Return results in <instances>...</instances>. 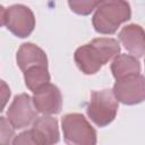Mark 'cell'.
I'll use <instances>...</instances> for the list:
<instances>
[{"label": "cell", "instance_id": "4", "mask_svg": "<svg viewBox=\"0 0 145 145\" xmlns=\"http://www.w3.org/2000/svg\"><path fill=\"white\" fill-rule=\"evenodd\" d=\"M118 109V101L112 91L102 89L92 92L86 112L88 118L97 127H106L114 120Z\"/></svg>", "mask_w": 145, "mask_h": 145}, {"label": "cell", "instance_id": "13", "mask_svg": "<svg viewBox=\"0 0 145 145\" xmlns=\"http://www.w3.org/2000/svg\"><path fill=\"white\" fill-rule=\"evenodd\" d=\"M24 80L26 87L35 92L50 83V74L48 66H34L24 71Z\"/></svg>", "mask_w": 145, "mask_h": 145}, {"label": "cell", "instance_id": "8", "mask_svg": "<svg viewBox=\"0 0 145 145\" xmlns=\"http://www.w3.org/2000/svg\"><path fill=\"white\" fill-rule=\"evenodd\" d=\"M33 93L32 101L37 112L43 114H57L61 111L62 95L56 85L48 83Z\"/></svg>", "mask_w": 145, "mask_h": 145}, {"label": "cell", "instance_id": "7", "mask_svg": "<svg viewBox=\"0 0 145 145\" xmlns=\"http://www.w3.org/2000/svg\"><path fill=\"white\" fill-rule=\"evenodd\" d=\"M36 117L37 111L33 104L32 97L26 93L16 95L7 110V119L15 129L28 127Z\"/></svg>", "mask_w": 145, "mask_h": 145}, {"label": "cell", "instance_id": "2", "mask_svg": "<svg viewBox=\"0 0 145 145\" xmlns=\"http://www.w3.org/2000/svg\"><path fill=\"white\" fill-rule=\"evenodd\" d=\"M130 17V5L126 0H104L96 8L92 17V24L97 33L111 35Z\"/></svg>", "mask_w": 145, "mask_h": 145}, {"label": "cell", "instance_id": "6", "mask_svg": "<svg viewBox=\"0 0 145 145\" xmlns=\"http://www.w3.org/2000/svg\"><path fill=\"white\" fill-rule=\"evenodd\" d=\"M6 26L15 36L25 39L34 31L35 16L27 6L20 3L12 5L7 8Z\"/></svg>", "mask_w": 145, "mask_h": 145}, {"label": "cell", "instance_id": "17", "mask_svg": "<svg viewBox=\"0 0 145 145\" xmlns=\"http://www.w3.org/2000/svg\"><path fill=\"white\" fill-rule=\"evenodd\" d=\"M6 12H7V8L0 5V27L6 25Z\"/></svg>", "mask_w": 145, "mask_h": 145}, {"label": "cell", "instance_id": "1", "mask_svg": "<svg viewBox=\"0 0 145 145\" xmlns=\"http://www.w3.org/2000/svg\"><path fill=\"white\" fill-rule=\"evenodd\" d=\"M120 44L112 37H99L76 49L74 60L85 75L96 74L104 65L120 53Z\"/></svg>", "mask_w": 145, "mask_h": 145}, {"label": "cell", "instance_id": "11", "mask_svg": "<svg viewBox=\"0 0 145 145\" xmlns=\"http://www.w3.org/2000/svg\"><path fill=\"white\" fill-rule=\"evenodd\" d=\"M17 65L24 72L26 69L34 66H48V57L45 52L34 43H23L16 56Z\"/></svg>", "mask_w": 145, "mask_h": 145}, {"label": "cell", "instance_id": "14", "mask_svg": "<svg viewBox=\"0 0 145 145\" xmlns=\"http://www.w3.org/2000/svg\"><path fill=\"white\" fill-rule=\"evenodd\" d=\"M103 1L104 0H68V5L72 12L82 16H87Z\"/></svg>", "mask_w": 145, "mask_h": 145}, {"label": "cell", "instance_id": "5", "mask_svg": "<svg viewBox=\"0 0 145 145\" xmlns=\"http://www.w3.org/2000/svg\"><path fill=\"white\" fill-rule=\"evenodd\" d=\"M116 80L112 93L118 102L126 105H135L144 101L145 78L142 74L127 76Z\"/></svg>", "mask_w": 145, "mask_h": 145}, {"label": "cell", "instance_id": "10", "mask_svg": "<svg viewBox=\"0 0 145 145\" xmlns=\"http://www.w3.org/2000/svg\"><path fill=\"white\" fill-rule=\"evenodd\" d=\"M118 39L122 43L123 48L134 57L142 58L145 53L144 31L143 27L136 24H129L121 28L118 34Z\"/></svg>", "mask_w": 145, "mask_h": 145}, {"label": "cell", "instance_id": "15", "mask_svg": "<svg viewBox=\"0 0 145 145\" xmlns=\"http://www.w3.org/2000/svg\"><path fill=\"white\" fill-rule=\"evenodd\" d=\"M15 137V128L6 117H0V144H10Z\"/></svg>", "mask_w": 145, "mask_h": 145}, {"label": "cell", "instance_id": "16", "mask_svg": "<svg viewBox=\"0 0 145 145\" xmlns=\"http://www.w3.org/2000/svg\"><path fill=\"white\" fill-rule=\"evenodd\" d=\"M10 94H11V92H10L8 84L5 80L0 79V112H2L3 109L6 108L9 99H10Z\"/></svg>", "mask_w": 145, "mask_h": 145}, {"label": "cell", "instance_id": "3", "mask_svg": "<svg viewBox=\"0 0 145 145\" xmlns=\"http://www.w3.org/2000/svg\"><path fill=\"white\" fill-rule=\"evenodd\" d=\"M63 140L69 145H95L96 131L82 113H67L61 118Z\"/></svg>", "mask_w": 145, "mask_h": 145}, {"label": "cell", "instance_id": "12", "mask_svg": "<svg viewBox=\"0 0 145 145\" xmlns=\"http://www.w3.org/2000/svg\"><path fill=\"white\" fill-rule=\"evenodd\" d=\"M111 71L116 79L140 74V62L131 54H118L111 63Z\"/></svg>", "mask_w": 145, "mask_h": 145}, {"label": "cell", "instance_id": "9", "mask_svg": "<svg viewBox=\"0 0 145 145\" xmlns=\"http://www.w3.org/2000/svg\"><path fill=\"white\" fill-rule=\"evenodd\" d=\"M31 133L35 145H51L58 143L60 139L58 120L50 114L36 117L33 121Z\"/></svg>", "mask_w": 145, "mask_h": 145}]
</instances>
